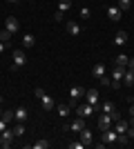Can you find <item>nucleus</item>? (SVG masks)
Here are the masks:
<instances>
[{"label":"nucleus","mask_w":134,"mask_h":149,"mask_svg":"<svg viewBox=\"0 0 134 149\" xmlns=\"http://www.w3.org/2000/svg\"><path fill=\"white\" fill-rule=\"evenodd\" d=\"M32 147H34V149H47V147H49V140H45V138H40L38 143H34Z\"/></svg>","instance_id":"nucleus-28"},{"label":"nucleus","mask_w":134,"mask_h":149,"mask_svg":"<svg viewBox=\"0 0 134 149\" xmlns=\"http://www.w3.org/2000/svg\"><path fill=\"white\" fill-rule=\"evenodd\" d=\"M85 91H87L85 87H81V85H74V87L69 89V102H72V105H76L81 98H85Z\"/></svg>","instance_id":"nucleus-3"},{"label":"nucleus","mask_w":134,"mask_h":149,"mask_svg":"<svg viewBox=\"0 0 134 149\" xmlns=\"http://www.w3.org/2000/svg\"><path fill=\"white\" fill-rule=\"evenodd\" d=\"M54 109H56L58 116H63V118H65V116H69V107H67V105H56Z\"/></svg>","instance_id":"nucleus-23"},{"label":"nucleus","mask_w":134,"mask_h":149,"mask_svg":"<svg viewBox=\"0 0 134 149\" xmlns=\"http://www.w3.org/2000/svg\"><path fill=\"white\" fill-rule=\"evenodd\" d=\"M0 147H2V138H0Z\"/></svg>","instance_id":"nucleus-41"},{"label":"nucleus","mask_w":134,"mask_h":149,"mask_svg":"<svg viewBox=\"0 0 134 149\" xmlns=\"http://www.w3.org/2000/svg\"><path fill=\"white\" fill-rule=\"evenodd\" d=\"M0 102H2V98H0Z\"/></svg>","instance_id":"nucleus-43"},{"label":"nucleus","mask_w":134,"mask_h":149,"mask_svg":"<svg viewBox=\"0 0 134 149\" xmlns=\"http://www.w3.org/2000/svg\"><path fill=\"white\" fill-rule=\"evenodd\" d=\"M67 147L69 149H85V145L81 143V140H74V143H67Z\"/></svg>","instance_id":"nucleus-31"},{"label":"nucleus","mask_w":134,"mask_h":149,"mask_svg":"<svg viewBox=\"0 0 134 149\" xmlns=\"http://www.w3.org/2000/svg\"><path fill=\"white\" fill-rule=\"evenodd\" d=\"M85 127V118H81V116H78L76 120H72L69 125H67V127H65V129H69V131H81Z\"/></svg>","instance_id":"nucleus-11"},{"label":"nucleus","mask_w":134,"mask_h":149,"mask_svg":"<svg viewBox=\"0 0 134 149\" xmlns=\"http://www.w3.org/2000/svg\"><path fill=\"white\" fill-rule=\"evenodd\" d=\"M132 102H134V98H132Z\"/></svg>","instance_id":"nucleus-44"},{"label":"nucleus","mask_w":134,"mask_h":149,"mask_svg":"<svg viewBox=\"0 0 134 149\" xmlns=\"http://www.w3.org/2000/svg\"><path fill=\"white\" fill-rule=\"evenodd\" d=\"M130 140H132V138H130L128 134H119V140H116V143L121 145V147H125V145H130Z\"/></svg>","instance_id":"nucleus-27"},{"label":"nucleus","mask_w":134,"mask_h":149,"mask_svg":"<svg viewBox=\"0 0 134 149\" xmlns=\"http://www.w3.org/2000/svg\"><path fill=\"white\" fill-rule=\"evenodd\" d=\"M36 45V36H32V33H27V36H22V47H34Z\"/></svg>","instance_id":"nucleus-21"},{"label":"nucleus","mask_w":134,"mask_h":149,"mask_svg":"<svg viewBox=\"0 0 134 149\" xmlns=\"http://www.w3.org/2000/svg\"><path fill=\"white\" fill-rule=\"evenodd\" d=\"M121 9H119V7H107V18L109 20H114V22H116V20H121Z\"/></svg>","instance_id":"nucleus-17"},{"label":"nucleus","mask_w":134,"mask_h":149,"mask_svg":"<svg viewBox=\"0 0 134 149\" xmlns=\"http://www.w3.org/2000/svg\"><path fill=\"white\" fill-rule=\"evenodd\" d=\"M25 134V123H16L13 125V136H22Z\"/></svg>","instance_id":"nucleus-24"},{"label":"nucleus","mask_w":134,"mask_h":149,"mask_svg":"<svg viewBox=\"0 0 134 149\" xmlns=\"http://www.w3.org/2000/svg\"><path fill=\"white\" fill-rule=\"evenodd\" d=\"M101 138H103V143H105V145H112V143H116V140H119V134L109 127V129L101 131Z\"/></svg>","instance_id":"nucleus-5"},{"label":"nucleus","mask_w":134,"mask_h":149,"mask_svg":"<svg viewBox=\"0 0 134 149\" xmlns=\"http://www.w3.org/2000/svg\"><path fill=\"white\" fill-rule=\"evenodd\" d=\"M5 29H7V31H11V33H16V31L20 29V22L13 18V16H9V18L5 20Z\"/></svg>","instance_id":"nucleus-10"},{"label":"nucleus","mask_w":134,"mask_h":149,"mask_svg":"<svg viewBox=\"0 0 134 149\" xmlns=\"http://www.w3.org/2000/svg\"><path fill=\"white\" fill-rule=\"evenodd\" d=\"M63 18H65V13H63V11H56V13H54V20H56V22H60Z\"/></svg>","instance_id":"nucleus-35"},{"label":"nucleus","mask_w":134,"mask_h":149,"mask_svg":"<svg viewBox=\"0 0 134 149\" xmlns=\"http://www.w3.org/2000/svg\"><path fill=\"white\" fill-rule=\"evenodd\" d=\"M85 102H89V105H94L96 109H98V105H101V100H98V89H87V91H85Z\"/></svg>","instance_id":"nucleus-4"},{"label":"nucleus","mask_w":134,"mask_h":149,"mask_svg":"<svg viewBox=\"0 0 134 149\" xmlns=\"http://www.w3.org/2000/svg\"><path fill=\"white\" fill-rule=\"evenodd\" d=\"M40 102H43V109H47V111L56 107V102H54V98H51V96H47V93H43V96H40Z\"/></svg>","instance_id":"nucleus-14"},{"label":"nucleus","mask_w":134,"mask_h":149,"mask_svg":"<svg viewBox=\"0 0 134 149\" xmlns=\"http://www.w3.org/2000/svg\"><path fill=\"white\" fill-rule=\"evenodd\" d=\"M98 82H101L103 87H112V78H107V76H101V78H98Z\"/></svg>","instance_id":"nucleus-30"},{"label":"nucleus","mask_w":134,"mask_h":149,"mask_svg":"<svg viewBox=\"0 0 134 149\" xmlns=\"http://www.w3.org/2000/svg\"><path fill=\"white\" fill-rule=\"evenodd\" d=\"M34 93H36V98H38V100H40V96H43V93H45V91H43V87H36V89H34Z\"/></svg>","instance_id":"nucleus-36"},{"label":"nucleus","mask_w":134,"mask_h":149,"mask_svg":"<svg viewBox=\"0 0 134 149\" xmlns=\"http://www.w3.org/2000/svg\"><path fill=\"white\" fill-rule=\"evenodd\" d=\"M81 134V143L87 147V145H92V140H94V136H92V129H87V127H83V129L78 131Z\"/></svg>","instance_id":"nucleus-9"},{"label":"nucleus","mask_w":134,"mask_h":149,"mask_svg":"<svg viewBox=\"0 0 134 149\" xmlns=\"http://www.w3.org/2000/svg\"><path fill=\"white\" fill-rule=\"evenodd\" d=\"M116 7H119L121 11H128L130 7H132V0H119V5H116Z\"/></svg>","instance_id":"nucleus-29"},{"label":"nucleus","mask_w":134,"mask_h":149,"mask_svg":"<svg viewBox=\"0 0 134 149\" xmlns=\"http://www.w3.org/2000/svg\"><path fill=\"white\" fill-rule=\"evenodd\" d=\"M27 65V54L22 49H13V65H11V71H18Z\"/></svg>","instance_id":"nucleus-2"},{"label":"nucleus","mask_w":134,"mask_h":149,"mask_svg":"<svg viewBox=\"0 0 134 149\" xmlns=\"http://www.w3.org/2000/svg\"><path fill=\"white\" fill-rule=\"evenodd\" d=\"M105 74H107V69H105L103 62H96L94 67H92V76H94V78H101V76H105Z\"/></svg>","instance_id":"nucleus-13"},{"label":"nucleus","mask_w":134,"mask_h":149,"mask_svg":"<svg viewBox=\"0 0 134 149\" xmlns=\"http://www.w3.org/2000/svg\"><path fill=\"white\" fill-rule=\"evenodd\" d=\"M81 31H83V27L78 25V22H74V20L67 22V33H69V36H81Z\"/></svg>","instance_id":"nucleus-12"},{"label":"nucleus","mask_w":134,"mask_h":149,"mask_svg":"<svg viewBox=\"0 0 134 149\" xmlns=\"http://www.w3.org/2000/svg\"><path fill=\"white\" fill-rule=\"evenodd\" d=\"M123 82H125L128 87H134V71H132V69H125V74H123Z\"/></svg>","instance_id":"nucleus-18"},{"label":"nucleus","mask_w":134,"mask_h":149,"mask_svg":"<svg viewBox=\"0 0 134 149\" xmlns=\"http://www.w3.org/2000/svg\"><path fill=\"white\" fill-rule=\"evenodd\" d=\"M0 116H2V107H0Z\"/></svg>","instance_id":"nucleus-42"},{"label":"nucleus","mask_w":134,"mask_h":149,"mask_svg":"<svg viewBox=\"0 0 134 149\" xmlns=\"http://www.w3.org/2000/svg\"><path fill=\"white\" fill-rule=\"evenodd\" d=\"M125 42H128V33H125V31H119V33L114 36V45L121 47V45H125Z\"/></svg>","instance_id":"nucleus-20"},{"label":"nucleus","mask_w":134,"mask_h":149,"mask_svg":"<svg viewBox=\"0 0 134 149\" xmlns=\"http://www.w3.org/2000/svg\"><path fill=\"white\" fill-rule=\"evenodd\" d=\"M130 116H132V123L130 125H134V107H130Z\"/></svg>","instance_id":"nucleus-39"},{"label":"nucleus","mask_w":134,"mask_h":149,"mask_svg":"<svg viewBox=\"0 0 134 149\" xmlns=\"http://www.w3.org/2000/svg\"><path fill=\"white\" fill-rule=\"evenodd\" d=\"M123 74H125V67H114V69H112V76H109L112 82H121L123 80Z\"/></svg>","instance_id":"nucleus-15"},{"label":"nucleus","mask_w":134,"mask_h":149,"mask_svg":"<svg viewBox=\"0 0 134 149\" xmlns=\"http://www.w3.org/2000/svg\"><path fill=\"white\" fill-rule=\"evenodd\" d=\"M128 69H132V71H134V58H130V62H128Z\"/></svg>","instance_id":"nucleus-37"},{"label":"nucleus","mask_w":134,"mask_h":149,"mask_svg":"<svg viewBox=\"0 0 134 149\" xmlns=\"http://www.w3.org/2000/svg\"><path fill=\"white\" fill-rule=\"evenodd\" d=\"M2 118H5L7 123H11L13 120V111H2Z\"/></svg>","instance_id":"nucleus-33"},{"label":"nucleus","mask_w":134,"mask_h":149,"mask_svg":"<svg viewBox=\"0 0 134 149\" xmlns=\"http://www.w3.org/2000/svg\"><path fill=\"white\" fill-rule=\"evenodd\" d=\"M0 138H2V147H9L11 140H13V129H5L0 134Z\"/></svg>","instance_id":"nucleus-16"},{"label":"nucleus","mask_w":134,"mask_h":149,"mask_svg":"<svg viewBox=\"0 0 134 149\" xmlns=\"http://www.w3.org/2000/svg\"><path fill=\"white\" fill-rule=\"evenodd\" d=\"M7 2H18V0H7Z\"/></svg>","instance_id":"nucleus-40"},{"label":"nucleus","mask_w":134,"mask_h":149,"mask_svg":"<svg viewBox=\"0 0 134 149\" xmlns=\"http://www.w3.org/2000/svg\"><path fill=\"white\" fill-rule=\"evenodd\" d=\"M72 9V0H60V5H58V11H69Z\"/></svg>","instance_id":"nucleus-26"},{"label":"nucleus","mask_w":134,"mask_h":149,"mask_svg":"<svg viewBox=\"0 0 134 149\" xmlns=\"http://www.w3.org/2000/svg\"><path fill=\"white\" fill-rule=\"evenodd\" d=\"M7 125H9V123H7V120L2 118V116H0V134H2V131L7 129Z\"/></svg>","instance_id":"nucleus-34"},{"label":"nucleus","mask_w":134,"mask_h":149,"mask_svg":"<svg viewBox=\"0 0 134 149\" xmlns=\"http://www.w3.org/2000/svg\"><path fill=\"white\" fill-rule=\"evenodd\" d=\"M27 118H29L27 107H16V109H13V120H16V123H27Z\"/></svg>","instance_id":"nucleus-6"},{"label":"nucleus","mask_w":134,"mask_h":149,"mask_svg":"<svg viewBox=\"0 0 134 149\" xmlns=\"http://www.w3.org/2000/svg\"><path fill=\"white\" fill-rule=\"evenodd\" d=\"M78 16H81V18H89V16H92V11H89L87 7H83V9H81V13H78Z\"/></svg>","instance_id":"nucleus-32"},{"label":"nucleus","mask_w":134,"mask_h":149,"mask_svg":"<svg viewBox=\"0 0 134 149\" xmlns=\"http://www.w3.org/2000/svg\"><path fill=\"white\" fill-rule=\"evenodd\" d=\"M94 111H96V107H94V105H89V102H85V105H81V107L76 109V113L81 116V118H89Z\"/></svg>","instance_id":"nucleus-7"},{"label":"nucleus","mask_w":134,"mask_h":149,"mask_svg":"<svg viewBox=\"0 0 134 149\" xmlns=\"http://www.w3.org/2000/svg\"><path fill=\"white\" fill-rule=\"evenodd\" d=\"M112 129H114L116 134H128V129H130V123H125L123 118H119L114 125H112Z\"/></svg>","instance_id":"nucleus-8"},{"label":"nucleus","mask_w":134,"mask_h":149,"mask_svg":"<svg viewBox=\"0 0 134 149\" xmlns=\"http://www.w3.org/2000/svg\"><path fill=\"white\" fill-rule=\"evenodd\" d=\"M128 62H130V58L125 56V54H119V56H116V67H125L128 69Z\"/></svg>","instance_id":"nucleus-22"},{"label":"nucleus","mask_w":134,"mask_h":149,"mask_svg":"<svg viewBox=\"0 0 134 149\" xmlns=\"http://www.w3.org/2000/svg\"><path fill=\"white\" fill-rule=\"evenodd\" d=\"M7 47H9V45H7V42H0V54H2V51H5Z\"/></svg>","instance_id":"nucleus-38"},{"label":"nucleus","mask_w":134,"mask_h":149,"mask_svg":"<svg viewBox=\"0 0 134 149\" xmlns=\"http://www.w3.org/2000/svg\"><path fill=\"white\" fill-rule=\"evenodd\" d=\"M98 109H103L105 113H112V111H116V107H114V102H112V100H105L103 105H98Z\"/></svg>","instance_id":"nucleus-19"},{"label":"nucleus","mask_w":134,"mask_h":149,"mask_svg":"<svg viewBox=\"0 0 134 149\" xmlns=\"http://www.w3.org/2000/svg\"><path fill=\"white\" fill-rule=\"evenodd\" d=\"M119 118H121V113H119V111H112V113H105V111H103L101 118H98V129H101V131L109 129V127H112Z\"/></svg>","instance_id":"nucleus-1"},{"label":"nucleus","mask_w":134,"mask_h":149,"mask_svg":"<svg viewBox=\"0 0 134 149\" xmlns=\"http://www.w3.org/2000/svg\"><path fill=\"white\" fill-rule=\"evenodd\" d=\"M11 36H13L11 31L2 29V31H0V42H7V45H9V40H11Z\"/></svg>","instance_id":"nucleus-25"}]
</instances>
